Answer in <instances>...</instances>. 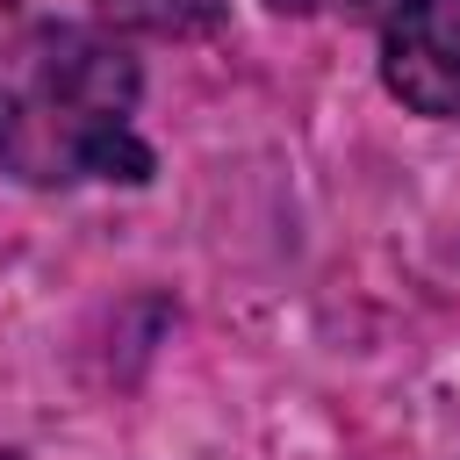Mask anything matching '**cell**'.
<instances>
[{
	"label": "cell",
	"instance_id": "1",
	"mask_svg": "<svg viewBox=\"0 0 460 460\" xmlns=\"http://www.w3.org/2000/svg\"><path fill=\"white\" fill-rule=\"evenodd\" d=\"M0 165L29 187L93 172L144 180L137 58L79 22H43L0 50Z\"/></svg>",
	"mask_w": 460,
	"mask_h": 460
},
{
	"label": "cell",
	"instance_id": "2",
	"mask_svg": "<svg viewBox=\"0 0 460 460\" xmlns=\"http://www.w3.org/2000/svg\"><path fill=\"white\" fill-rule=\"evenodd\" d=\"M381 79L402 108L460 122V0H402L381 29Z\"/></svg>",
	"mask_w": 460,
	"mask_h": 460
},
{
	"label": "cell",
	"instance_id": "3",
	"mask_svg": "<svg viewBox=\"0 0 460 460\" xmlns=\"http://www.w3.org/2000/svg\"><path fill=\"white\" fill-rule=\"evenodd\" d=\"M108 14H122L129 29L187 36V29H208V22L223 14V0H108Z\"/></svg>",
	"mask_w": 460,
	"mask_h": 460
},
{
	"label": "cell",
	"instance_id": "4",
	"mask_svg": "<svg viewBox=\"0 0 460 460\" xmlns=\"http://www.w3.org/2000/svg\"><path fill=\"white\" fill-rule=\"evenodd\" d=\"M280 14H323V7H352V0H273Z\"/></svg>",
	"mask_w": 460,
	"mask_h": 460
}]
</instances>
